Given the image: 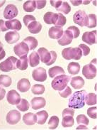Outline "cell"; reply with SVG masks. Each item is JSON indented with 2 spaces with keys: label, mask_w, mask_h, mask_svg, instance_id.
Listing matches in <instances>:
<instances>
[{
  "label": "cell",
  "mask_w": 97,
  "mask_h": 130,
  "mask_svg": "<svg viewBox=\"0 0 97 130\" xmlns=\"http://www.w3.org/2000/svg\"><path fill=\"white\" fill-rule=\"evenodd\" d=\"M51 53H52V58H51V60L47 64V66H50L53 64L56 61V59H57V53H56L55 51H51Z\"/></svg>",
  "instance_id": "obj_48"
},
{
  "label": "cell",
  "mask_w": 97,
  "mask_h": 130,
  "mask_svg": "<svg viewBox=\"0 0 97 130\" xmlns=\"http://www.w3.org/2000/svg\"><path fill=\"white\" fill-rule=\"evenodd\" d=\"M67 30L71 32L74 39H76L79 37L80 34V31L77 27H76V26H69V28H67Z\"/></svg>",
  "instance_id": "obj_42"
},
{
  "label": "cell",
  "mask_w": 97,
  "mask_h": 130,
  "mask_svg": "<svg viewBox=\"0 0 97 130\" xmlns=\"http://www.w3.org/2000/svg\"><path fill=\"white\" fill-rule=\"evenodd\" d=\"M79 48L81 49L82 52V55H84V56H87L88 54H89V53H90V48L87 46L84 45V44H80Z\"/></svg>",
  "instance_id": "obj_45"
},
{
  "label": "cell",
  "mask_w": 97,
  "mask_h": 130,
  "mask_svg": "<svg viewBox=\"0 0 97 130\" xmlns=\"http://www.w3.org/2000/svg\"><path fill=\"white\" fill-rule=\"evenodd\" d=\"M73 39L74 38H73V36L71 34V32L67 29L65 31L63 32L62 37L58 39V43L60 46H67L72 43Z\"/></svg>",
  "instance_id": "obj_14"
},
{
  "label": "cell",
  "mask_w": 97,
  "mask_h": 130,
  "mask_svg": "<svg viewBox=\"0 0 97 130\" xmlns=\"http://www.w3.org/2000/svg\"><path fill=\"white\" fill-rule=\"evenodd\" d=\"M63 57L65 60H80L82 56V52L80 48H66L62 51Z\"/></svg>",
  "instance_id": "obj_2"
},
{
  "label": "cell",
  "mask_w": 97,
  "mask_h": 130,
  "mask_svg": "<svg viewBox=\"0 0 97 130\" xmlns=\"http://www.w3.org/2000/svg\"><path fill=\"white\" fill-rule=\"evenodd\" d=\"M65 71L63 68L60 66H55L50 68L48 70V73L50 77H55L60 75H65Z\"/></svg>",
  "instance_id": "obj_25"
},
{
  "label": "cell",
  "mask_w": 97,
  "mask_h": 130,
  "mask_svg": "<svg viewBox=\"0 0 97 130\" xmlns=\"http://www.w3.org/2000/svg\"><path fill=\"white\" fill-rule=\"evenodd\" d=\"M7 99L9 104L12 105H16L21 101V96L16 90H11L8 92Z\"/></svg>",
  "instance_id": "obj_12"
},
{
  "label": "cell",
  "mask_w": 97,
  "mask_h": 130,
  "mask_svg": "<svg viewBox=\"0 0 97 130\" xmlns=\"http://www.w3.org/2000/svg\"><path fill=\"white\" fill-rule=\"evenodd\" d=\"M76 129H88L86 125H83V124H79V126L76 127Z\"/></svg>",
  "instance_id": "obj_54"
},
{
  "label": "cell",
  "mask_w": 97,
  "mask_h": 130,
  "mask_svg": "<svg viewBox=\"0 0 97 130\" xmlns=\"http://www.w3.org/2000/svg\"><path fill=\"white\" fill-rule=\"evenodd\" d=\"M71 2V3L74 6H78V5H80V4H82V1H73V0H71L70 1Z\"/></svg>",
  "instance_id": "obj_53"
},
{
  "label": "cell",
  "mask_w": 97,
  "mask_h": 130,
  "mask_svg": "<svg viewBox=\"0 0 97 130\" xmlns=\"http://www.w3.org/2000/svg\"><path fill=\"white\" fill-rule=\"evenodd\" d=\"M16 107L21 112H26V111L28 110L30 105H29L28 102L26 99H21V101L18 105H16Z\"/></svg>",
  "instance_id": "obj_34"
},
{
  "label": "cell",
  "mask_w": 97,
  "mask_h": 130,
  "mask_svg": "<svg viewBox=\"0 0 97 130\" xmlns=\"http://www.w3.org/2000/svg\"><path fill=\"white\" fill-rule=\"evenodd\" d=\"M23 121L26 125H33L37 122V116L32 112L26 113L23 117Z\"/></svg>",
  "instance_id": "obj_21"
},
{
  "label": "cell",
  "mask_w": 97,
  "mask_h": 130,
  "mask_svg": "<svg viewBox=\"0 0 97 130\" xmlns=\"http://www.w3.org/2000/svg\"><path fill=\"white\" fill-rule=\"evenodd\" d=\"M5 94H6V91H5V90L0 87V100H2L4 98Z\"/></svg>",
  "instance_id": "obj_52"
},
{
  "label": "cell",
  "mask_w": 97,
  "mask_h": 130,
  "mask_svg": "<svg viewBox=\"0 0 97 130\" xmlns=\"http://www.w3.org/2000/svg\"><path fill=\"white\" fill-rule=\"evenodd\" d=\"M35 115L37 116V123L38 124H44L48 117V114L45 110L40 111Z\"/></svg>",
  "instance_id": "obj_27"
},
{
  "label": "cell",
  "mask_w": 97,
  "mask_h": 130,
  "mask_svg": "<svg viewBox=\"0 0 97 130\" xmlns=\"http://www.w3.org/2000/svg\"><path fill=\"white\" fill-rule=\"evenodd\" d=\"M0 31H7L8 29L5 26V22L2 19H0Z\"/></svg>",
  "instance_id": "obj_51"
},
{
  "label": "cell",
  "mask_w": 97,
  "mask_h": 130,
  "mask_svg": "<svg viewBox=\"0 0 97 130\" xmlns=\"http://www.w3.org/2000/svg\"><path fill=\"white\" fill-rule=\"evenodd\" d=\"M63 27L60 26H52L49 29L48 35L50 38L52 39H59L63 34Z\"/></svg>",
  "instance_id": "obj_15"
},
{
  "label": "cell",
  "mask_w": 97,
  "mask_h": 130,
  "mask_svg": "<svg viewBox=\"0 0 97 130\" xmlns=\"http://www.w3.org/2000/svg\"><path fill=\"white\" fill-rule=\"evenodd\" d=\"M40 63V56L37 52H32L29 56V64L31 67H35Z\"/></svg>",
  "instance_id": "obj_26"
},
{
  "label": "cell",
  "mask_w": 97,
  "mask_h": 130,
  "mask_svg": "<svg viewBox=\"0 0 97 130\" xmlns=\"http://www.w3.org/2000/svg\"><path fill=\"white\" fill-rule=\"evenodd\" d=\"M96 31H93L91 32H85L82 36V41L87 43L89 45H93L96 43Z\"/></svg>",
  "instance_id": "obj_11"
},
{
  "label": "cell",
  "mask_w": 97,
  "mask_h": 130,
  "mask_svg": "<svg viewBox=\"0 0 97 130\" xmlns=\"http://www.w3.org/2000/svg\"><path fill=\"white\" fill-rule=\"evenodd\" d=\"M12 80L9 75H0V85H2L4 87L8 88L11 85Z\"/></svg>",
  "instance_id": "obj_32"
},
{
  "label": "cell",
  "mask_w": 97,
  "mask_h": 130,
  "mask_svg": "<svg viewBox=\"0 0 97 130\" xmlns=\"http://www.w3.org/2000/svg\"><path fill=\"white\" fill-rule=\"evenodd\" d=\"M85 102L88 105H94L97 102L96 95L94 93H88L85 97Z\"/></svg>",
  "instance_id": "obj_31"
},
{
  "label": "cell",
  "mask_w": 97,
  "mask_h": 130,
  "mask_svg": "<svg viewBox=\"0 0 97 130\" xmlns=\"http://www.w3.org/2000/svg\"><path fill=\"white\" fill-rule=\"evenodd\" d=\"M69 81V77L65 75H60L56 76L51 83L52 88L55 90L61 91L67 86Z\"/></svg>",
  "instance_id": "obj_3"
},
{
  "label": "cell",
  "mask_w": 97,
  "mask_h": 130,
  "mask_svg": "<svg viewBox=\"0 0 97 130\" xmlns=\"http://www.w3.org/2000/svg\"><path fill=\"white\" fill-rule=\"evenodd\" d=\"M35 3H36V8L38 9H41L45 7L46 1L45 0H38V1H35Z\"/></svg>",
  "instance_id": "obj_47"
},
{
  "label": "cell",
  "mask_w": 97,
  "mask_h": 130,
  "mask_svg": "<svg viewBox=\"0 0 97 130\" xmlns=\"http://www.w3.org/2000/svg\"><path fill=\"white\" fill-rule=\"evenodd\" d=\"M66 18L65 16H63V14H58V18L57 20L56 21L55 26H60V27H63V26H65L66 24Z\"/></svg>",
  "instance_id": "obj_40"
},
{
  "label": "cell",
  "mask_w": 97,
  "mask_h": 130,
  "mask_svg": "<svg viewBox=\"0 0 97 130\" xmlns=\"http://www.w3.org/2000/svg\"><path fill=\"white\" fill-rule=\"evenodd\" d=\"M5 26L7 29H11L14 31H20L21 29V24L17 19L9 20L5 22Z\"/></svg>",
  "instance_id": "obj_20"
},
{
  "label": "cell",
  "mask_w": 97,
  "mask_h": 130,
  "mask_svg": "<svg viewBox=\"0 0 97 130\" xmlns=\"http://www.w3.org/2000/svg\"><path fill=\"white\" fill-rule=\"evenodd\" d=\"M67 70H68V72L71 75H76V74L80 73V65L78 63L72 62L68 65Z\"/></svg>",
  "instance_id": "obj_30"
},
{
  "label": "cell",
  "mask_w": 97,
  "mask_h": 130,
  "mask_svg": "<svg viewBox=\"0 0 97 130\" xmlns=\"http://www.w3.org/2000/svg\"><path fill=\"white\" fill-rule=\"evenodd\" d=\"M6 56V53L4 49L3 44L2 43V42H0V60H2Z\"/></svg>",
  "instance_id": "obj_50"
},
{
  "label": "cell",
  "mask_w": 97,
  "mask_h": 130,
  "mask_svg": "<svg viewBox=\"0 0 97 130\" xmlns=\"http://www.w3.org/2000/svg\"><path fill=\"white\" fill-rule=\"evenodd\" d=\"M31 107L34 110H38L44 107L46 105L45 100L43 98H34L31 100Z\"/></svg>",
  "instance_id": "obj_16"
},
{
  "label": "cell",
  "mask_w": 97,
  "mask_h": 130,
  "mask_svg": "<svg viewBox=\"0 0 97 130\" xmlns=\"http://www.w3.org/2000/svg\"><path fill=\"white\" fill-rule=\"evenodd\" d=\"M27 27H28V31L30 33L33 34H36L41 31L42 25L40 22L35 21L31 22Z\"/></svg>",
  "instance_id": "obj_23"
},
{
  "label": "cell",
  "mask_w": 97,
  "mask_h": 130,
  "mask_svg": "<svg viewBox=\"0 0 97 130\" xmlns=\"http://www.w3.org/2000/svg\"><path fill=\"white\" fill-rule=\"evenodd\" d=\"M76 122L78 123V124H83L87 126L89 123V120L85 115H80L76 117Z\"/></svg>",
  "instance_id": "obj_39"
},
{
  "label": "cell",
  "mask_w": 97,
  "mask_h": 130,
  "mask_svg": "<svg viewBox=\"0 0 97 130\" xmlns=\"http://www.w3.org/2000/svg\"><path fill=\"white\" fill-rule=\"evenodd\" d=\"M33 79L38 82H44L47 79L46 70L43 68H38L33 71L32 73Z\"/></svg>",
  "instance_id": "obj_9"
},
{
  "label": "cell",
  "mask_w": 97,
  "mask_h": 130,
  "mask_svg": "<svg viewBox=\"0 0 97 130\" xmlns=\"http://www.w3.org/2000/svg\"><path fill=\"white\" fill-rule=\"evenodd\" d=\"M96 16L94 14H90L88 15V28H94L96 26Z\"/></svg>",
  "instance_id": "obj_36"
},
{
  "label": "cell",
  "mask_w": 97,
  "mask_h": 130,
  "mask_svg": "<svg viewBox=\"0 0 97 130\" xmlns=\"http://www.w3.org/2000/svg\"><path fill=\"white\" fill-rule=\"evenodd\" d=\"M31 90L35 95H42L45 92V87L43 85H34L32 87Z\"/></svg>",
  "instance_id": "obj_38"
},
{
  "label": "cell",
  "mask_w": 97,
  "mask_h": 130,
  "mask_svg": "<svg viewBox=\"0 0 97 130\" xmlns=\"http://www.w3.org/2000/svg\"><path fill=\"white\" fill-rule=\"evenodd\" d=\"M59 94L63 98H68V96L72 94V89L68 86H67L64 90L59 91Z\"/></svg>",
  "instance_id": "obj_41"
},
{
  "label": "cell",
  "mask_w": 97,
  "mask_h": 130,
  "mask_svg": "<svg viewBox=\"0 0 97 130\" xmlns=\"http://www.w3.org/2000/svg\"><path fill=\"white\" fill-rule=\"evenodd\" d=\"M31 88V83L28 79L23 78L18 82L17 88L18 90L21 92H26L28 91V90Z\"/></svg>",
  "instance_id": "obj_19"
},
{
  "label": "cell",
  "mask_w": 97,
  "mask_h": 130,
  "mask_svg": "<svg viewBox=\"0 0 97 130\" xmlns=\"http://www.w3.org/2000/svg\"><path fill=\"white\" fill-rule=\"evenodd\" d=\"M28 66V60L27 55L21 57L19 59H18L16 63V67L19 70H25L27 69Z\"/></svg>",
  "instance_id": "obj_24"
},
{
  "label": "cell",
  "mask_w": 97,
  "mask_h": 130,
  "mask_svg": "<svg viewBox=\"0 0 97 130\" xmlns=\"http://www.w3.org/2000/svg\"><path fill=\"white\" fill-rule=\"evenodd\" d=\"M23 42L26 43L28 45L29 50L35 49L38 46V41H37V39L34 38V37H32V36H28L27 38H26L24 40Z\"/></svg>",
  "instance_id": "obj_28"
},
{
  "label": "cell",
  "mask_w": 97,
  "mask_h": 130,
  "mask_svg": "<svg viewBox=\"0 0 97 130\" xmlns=\"http://www.w3.org/2000/svg\"><path fill=\"white\" fill-rule=\"evenodd\" d=\"M23 8H24L25 11H26V12H33V11H34L35 9H36L35 1H32V0L26 1L24 4Z\"/></svg>",
  "instance_id": "obj_29"
},
{
  "label": "cell",
  "mask_w": 97,
  "mask_h": 130,
  "mask_svg": "<svg viewBox=\"0 0 97 130\" xmlns=\"http://www.w3.org/2000/svg\"><path fill=\"white\" fill-rule=\"evenodd\" d=\"M96 59H94L90 63L83 67L82 74L87 79H94L96 76Z\"/></svg>",
  "instance_id": "obj_4"
},
{
  "label": "cell",
  "mask_w": 97,
  "mask_h": 130,
  "mask_svg": "<svg viewBox=\"0 0 97 130\" xmlns=\"http://www.w3.org/2000/svg\"><path fill=\"white\" fill-rule=\"evenodd\" d=\"M73 21L80 26H87L88 25V15L83 10H79L73 16Z\"/></svg>",
  "instance_id": "obj_6"
},
{
  "label": "cell",
  "mask_w": 97,
  "mask_h": 130,
  "mask_svg": "<svg viewBox=\"0 0 97 130\" xmlns=\"http://www.w3.org/2000/svg\"><path fill=\"white\" fill-rule=\"evenodd\" d=\"M29 51L30 50H29L28 45L24 42L19 43L14 47V53L17 56L20 58L27 55Z\"/></svg>",
  "instance_id": "obj_8"
},
{
  "label": "cell",
  "mask_w": 97,
  "mask_h": 130,
  "mask_svg": "<svg viewBox=\"0 0 97 130\" xmlns=\"http://www.w3.org/2000/svg\"><path fill=\"white\" fill-rule=\"evenodd\" d=\"M59 124V118L57 116H52L48 122L49 129H55L58 127Z\"/></svg>",
  "instance_id": "obj_37"
},
{
  "label": "cell",
  "mask_w": 97,
  "mask_h": 130,
  "mask_svg": "<svg viewBox=\"0 0 97 130\" xmlns=\"http://www.w3.org/2000/svg\"><path fill=\"white\" fill-rule=\"evenodd\" d=\"M37 53H38V55L40 56V60H41V62L44 63L46 65L51 60V58H52L51 51L49 52L45 48H40L38 50Z\"/></svg>",
  "instance_id": "obj_13"
},
{
  "label": "cell",
  "mask_w": 97,
  "mask_h": 130,
  "mask_svg": "<svg viewBox=\"0 0 97 130\" xmlns=\"http://www.w3.org/2000/svg\"><path fill=\"white\" fill-rule=\"evenodd\" d=\"M18 59L14 56L9 57L7 59L0 63V70L3 72H9L17 68L16 63Z\"/></svg>",
  "instance_id": "obj_5"
},
{
  "label": "cell",
  "mask_w": 97,
  "mask_h": 130,
  "mask_svg": "<svg viewBox=\"0 0 97 130\" xmlns=\"http://www.w3.org/2000/svg\"><path fill=\"white\" fill-rule=\"evenodd\" d=\"M70 84L72 85V87L74 89H80L84 85V80L82 77L76 76V77H72Z\"/></svg>",
  "instance_id": "obj_22"
},
{
  "label": "cell",
  "mask_w": 97,
  "mask_h": 130,
  "mask_svg": "<svg viewBox=\"0 0 97 130\" xmlns=\"http://www.w3.org/2000/svg\"><path fill=\"white\" fill-rule=\"evenodd\" d=\"M35 21V18L32 15H26L24 17V23L26 26H28L31 22Z\"/></svg>",
  "instance_id": "obj_44"
},
{
  "label": "cell",
  "mask_w": 97,
  "mask_h": 130,
  "mask_svg": "<svg viewBox=\"0 0 97 130\" xmlns=\"http://www.w3.org/2000/svg\"><path fill=\"white\" fill-rule=\"evenodd\" d=\"M90 3V1H82V4H88Z\"/></svg>",
  "instance_id": "obj_55"
},
{
  "label": "cell",
  "mask_w": 97,
  "mask_h": 130,
  "mask_svg": "<svg viewBox=\"0 0 97 130\" xmlns=\"http://www.w3.org/2000/svg\"><path fill=\"white\" fill-rule=\"evenodd\" d=\"M19 39H20V36L17 31H9L5 35V40L9 44H13L16 43Z\"/></svg>",
  "instance_id": "obj_18"
},
{
  "label": "cell",
  "mask_w": 97,
  "mask_h": 130,
  "mask_svg": "<svg viewBox=\"0 0 97 130\" xmlns=\"http://www.w3.org/2000/svg\"><path fill=\"white\" fill-rule=\"evenodd\" d=\"M20 120H21V114L16 109H13L7 114V122L9 124L11 125L16 124L20 121Z\"/></svg>",
  "instance_id": "obj_10"
},
{
  "label": "cell",
  "mask_w": 97,
  "mask_h": 130,
  "mask_svg": "<svg viewBox=\"0 0 97 130\" xmlns=\"http://www.w3.org/2000/svg\"><path fill=\"white\" fill-rule=\"evenodd\" d=\"M87 95L86 90H81L74 92L69 100L68 106L72 109H81L85 105V97Z\"/></svg>",
  "instance_id": "obj_1"
},
{
  "label": "cell",
  "mask_w": 97,
  "mask_h": 130,
  "mask_svg": "<svg viewBox=\"0 0 97 130\" xmlns=\"http://www.w3.org/2000/svg\"><path fill=\"white\" fill-rule=\"evenodd\" d=\"M74 124V120L72 116H65L63 117L62 125L64 127H72Z\"/></svg>",
  "instance_id": "obj_33"
},
{
  "label": "cell",
  "mask_w": 97,
  "mask_h": 130,
  "mask_svg": "<svg viewBox=\"0 0 97 130\" xmlns=\"http://www.w3.org/2000/svg\"><path fill=\"white\" fill-rule=\"evenodd\" d=\"M56 10L60 12H63V14H68L71 11V7L67 2H64L57 9H56Z\"/></svg>",
  "instance_id": "obj_35"
},
{
  "label": "cell",
  "mask_w": 97,
  "mask_h": 130,
  "mask_svg": "<svg viewBox=\"0 0 97 130\" xmlns=\"http://www.w3.org/2000/svg\"><path fill=\"white\" fill-rule=\"evenodd\" d=\"M18 10L14 4H8L4 11V17L6 19H12L17 17Z\"/></svg>",
  "instance_id": "obj_7"
},
{
  "label": "cell",
  "mask_w": 97,
  "mask_h": 130,
  "mask_svg": "<svg viewBox=\"0 0 97 130\" xmlns=\"http://www.w3.org/2000/svg\"><path fill=\"white\" fill-rule=\"evenodd\" d=\"M87 115L93 119L97 118V108L96 107H90L87 109Z\"/></svg>",
  "instance_id": "obj_43"
},
{
  "label": "cell",
  "mask_w": 97,
  "mask_h": 130,
  "mask_svg": "<svg viewBox=\"0 0 97 130\" xmlns=\"http://www.w3.org/2000/svg\"><path fill=\"white\" fill-rule=\"evenodd\" d=\"M50 4L52 5V7H55V9H57L58 7L62 4V3H63V2L62 1H60V0H58V1H53V0H50Z\"/></svg>",
  "instance_id": "obj_49"
},
{
  "label": "cell",
  "mask_w": 97,
  "mask_h": 130,
  "mask_svg": "<svg viewBox=\"0 0 97 130\" xmlns=\"http://www.w3.org/2000/svg\"><path fill=\"white\" fill-rule=\"evenodd\" d=\"M74 111L72 108H66L63 110V117L65 116H74Z\"/></svg>",
  "instance_id": "obj_46"
},
{
  "label": "cell",
  "mask_w": 97,
  "mask_h": 130,
  "mask_svg": "<svg viewBox=\"0 0 97 130\" xmlns=\"http://www.w3.org/2000/svg\"><path fill=\"white\" fill-rule=\"evenodd\" d=\"M58 18V14H55L53 12L48 11L45 13L44 17H43V20L44 22L47 24H55L56 21Z\"/></svg>",
  "instance_id": "obj_17"
}]
</instances>
